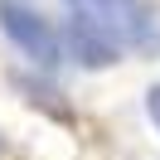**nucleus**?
<instances>
[{"label":"nucleus","mask_w":160,"mask_h":160,"mask_svg":"<svg viewBox=\"0 0 160 160\" xmlns=\"http://www.w3.org/2000/svg\"><path fill=\"white\" fill-rule=\"evenodd\" d=\"M58 39H63V53L88 73H102V68H112L121 58V39L112 34V24L92 5H73L63 29H58Z\"/></svg>","instance_id":"f03ea898"},{"label":"nucleus","mask_w":160,"mask_h":160,"mask_svg":"<svg viewBox=\"0 0 160 160\" xmlns=\"http://www.w3.org/2000/svg\"><path fill=\"white\" fill-rule=\"evenodd\" d=\"M0 34H5L39 73H53L58 58H63L58 29H53V20L34 5V0H0Z\"/></svg>","instance_id":"f257e3e1"},{"label":"nucleus","mask_w":160,"mask_h":160,"mask_svg":"<svg viewBox=\"0 0 160 160\" xmlns=\"http://www.w3.org/2000/svg\"><path fill=\"white\" fill-rule=\"evenodd\" d=\"M0 150H5V136H0Z\"/></svg>","instance_id":"423d86ee"},{"label":"nucleus","mask_w":160,"mask_h":160,"mask_svg":"<svg viewBox=\"0 0 160 160\" xmlns=\"http://www.w3.org/2000/svg\"><path fill=\"white\" fill-rule=\"evenodd\" d=\"M146 117H150V126L160 131V82H150V88H146Z\"/></svg>","instance_id":"20e7f679"},{"label":"nucleus","mask_w":160,"mask_h":160,"mask_svg":"<svg viewBox=\"0 0 160 160\" xmlns=\"http://www.w3.org/2000/svg\"><path fill=\"white\" fill-rule=\"evenodd\" d=\"M73 5H92V10H112V5H126V0H73Z\"/></svg>","instance_id":"39448f33"},{"label":"nucleus","mask_w":160,"mask_h":160,"mask_svg":"<svg viewBox=\"0 0 160 160\" xmlns=\"http://www.w3.org/2000/svg\"><path fill=\"white\" fill-rule=\"evenodd\" d=\"M15 88L24 92V102H29V107H44L49 117H58V121H68V117H73V112L58 102L63 92L53 88V82H44V78H29V73H15Z\"/></svg>","instance_id":"7ed1b4c3"}]
</instances>
